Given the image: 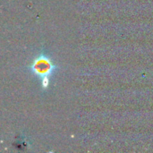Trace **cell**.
Listing matches in <instances>:
<instances>
[{"label": "cell", "mask_w": 153, "mask_h": 153, "mask_svg": "<svg viewBox=\"0 0 153 153\" xmlns=\"http://www.w3.org/2000/svg\"><path fill=\"white\" fill-rule=\"evenodd\" d=\"M31 71L33 74L41 78V86L43 89H47L49 84V76L52 75L57 69V67L53 65L51 60L45 55H40L32 64Z\"/></svg>", "instance_id": "6da1fadb"}]
</instances>
